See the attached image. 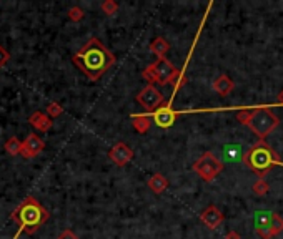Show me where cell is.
<instances>
[{"instance_id":"cell-23","label":"cell","mask_w":283,"mask_h":239,"mask_svg":"<svg viewBox=\"0 0 283 239\" xmlns=\"http://www.w3.org/2000/svg\"><path fill=\"white\" fill-rule=\"evenodd\" d=\"M68 18H70L72 22H80L83 18V10L80 9V7H72V9L68 10Z\"/></svg>"},{"instance_id":"cell-15","label":"cell","mask_w":283,"mask_h":239,"mask_svg":"<svg viewBox=\"0 0 283 239\" xmlns=\"http://www.w3.org/2000/svg\"><path fill=\"white\" fill-rule=\"evenodd\" d=\"M149 188L155 194H162L168 188V179L162 173H155L149 178Z\"/></svg>"},{"instance_id":"cell-12","label":"cell","mask_w":283,"mask_h":239,"mask_svg":"<svg viewBox=\"0 0 283 239\" xmlns=\"http://www.w3.org/2000/svg\"><path fill=\"white\" fill-rule=\"evenodd\" d=\"M270 211H257L255 214V231L262 239H270Z\"/></svg>"},{"instance_id":"cell-14","label":"cell","mask_w":283,"mask_h":239,"mask_svg":"<svg viewBox=\"0 0 283 239\" xmlns=\"http://www.w3.org/2000/svg\"><path fill=\"white\" fill-rule=\"evenodd\" d=\"M233 88H235V83L228 75H220L215 78V81H213V90H215L220 96L230 95V93L233 92Z\"/></svg>"},{"instance_id":"cell-2","label":"cell","mask_w":283,"mask_h":239,"mask_svg":"<svg viewBox=\"0 0 283 239\" xmlns=\"http://www.w3.org/2000/svg\"><path fill=\"white\" fill-rule=\"evenodd\" d=\"M10 218L18 224V231L14 234V239H18L22 233L33 234L42 224H45L49 219V211L35 198L27 196Z\"/></svg>"},{"instance_id":"cell-1","label":"cell","mask_w":283,"mask_h":239,"mask_svg":"<svg viewBox=\"0 0 283 239\" xmlns=\"http://www.w3.org/2000/svg\"><path fill=\"white\" fill-rule=\"evenodd\" d=\"M72 60L80 72H83L92 81H97L115 65L117 58L99 38L94 37L73 55Z\"/></svg>"},{"instance_id":"cell-6","label":"cell","mask_w":283,"mask_h":239,"mask_svg":"<svg viewBox=\"0 0 283 239\" xmlns=\"http://www.w3.org/2000/svg\"><path fill=\"white\" fill-rule=\"evenodd\" d=\"M192 168H193V171L203 179V181L210 183L223 171V163L220 161L212 151H207V153H203L195 163H193Z\"/></svg>"},{"instance_id":"cell-7","label":"cell","mask_w":283,"mask_h":239,"mask_svg":"<svg viewBox=\"0 0 283 239\" xmlns=\"http://www.w3.org/2000/svg\"><path fill=\"white\" fill-rule=\"evenodd\" d=\"M137 101L145 108L147 113H153L158 107L164 105V95L158 92L155 85H147L137 95Z\"/></svg>"},{"instance_id":"cell-13","label":"cell","mask_w":283,"mask_h":239,"mask_svg":"<svg viewBox=\"0 0 283 239\" xmlns=\"http://www.w3.org/2000/svg\"><path fill=\"white\" fill-rule=\"evenodd\" d=\"M29 123L32 125V127L35 128V130L42 131V133H47V131H50V128H52L53 121H52V118H50V116L47 115V113H44V112H35V113H32V115H30Z\"/></svg>"},{"instance_id":"cell-21","label":"cell","mask_w":283,"mask_h":239,"mask_svg":"<svg viewBox=\"0 0 283 239\" xmlns=\"http://www.w3.org/2000/svg\"><path fill=\"white\" fill-rule=\"evenodd\" d=\"M251 190H253L255 194L265 196L270 191V186H268V183H266L265 179H258V181H255V185L251 186Z\"/></svg>"},{"instance_id":"cell-26","label":"cell","mask_w":283,"mask_h":239,"mask_svg":"<svg viewBox=\"0 0 283 239\" xmlns=\"http://www.w3.org/2000/svg\"><path fill=\"white\" fill-rule=\"evenodd\" d=\"M57 239H79V238H77V234L73 233L72 229H64L59 234V238H57Z\"/></svg>"},{"instance_id":"cell-17","label":"cell","mask_w":283,"mask_h":239,"mask_svg":"<svg viewBox=\"0 0 283 239\" xmlns=\"http://www.w3.org/2000/svg\"><path fill=\"white\" fill-rule=\"evenodd\" d=\"M150 50L157 55V58L158 57H165V53L170 50V45H168V42H166L165 38L157 37V38H153L152 44H150Z\"/></svg>"},{"instance_id":"cell-18","label":"cell","mask_w":283,"mask_h":239,"mask_svg":"<svg viewBox=\"0 0 283 239\" xmlns=\"http://www.w3.org/2000/svg\"><path fill=\"white\" fill-rule=\"evenodd\" d=\"M223 156L228 161H238L242 158V148L238 144H227L223 148Z\"/></svg>"},{"instance_id":"cell-4","label":"cell","mask_w":283,"mask_h":239,"mask_svg":"<svg viewBox=\"0 0 283 239\" xmlns=\"http://www.w3.org/2000/svg\"><path fill=\"white\" fill-rule=\"evenodd\" d=\"M278 123H280V120H278V116L271 110L258 108L250 113V118H248L245 125L263 142L278 127Z\"/></svg>"},{"instance_id":"cell-24","label":"cell","mask_w":283,"mask_h":239,"mask_svg":"<svg viewBox=\"0 0 283 239\" xmlns=\"http://www.w3.org/2000/svg\"><path fill=\"white\" fill-rule=\"evenodd\" d=\"M62 113H64V108H62L59 103H50L47 107V115L50 118H55V116L62 115Z\"/></svg>"},{"instance_id":"cell-27","label":"cell","mask_w":283,"mask_h":239,"mask_svg":"<svg viewBox=\"0 0 283 239\" xmlns=\"http://www.w3.org/2000/svg\"><path fill=\"white\" fill-rule=\"evenodd\" d=\"M250 113H251V112H247V110H243V112H240V113H238V120H240V123L245 125L247 121H248V118H250Z\"/></svg>"},{"instance_id":"cell-28","label":"cell","mask_w":283,"mask_h":239,"mask_svg":"<svg viewBox=\"0 0 283 239\" xmlns=\"http://www.w3.org/2000/svg\"><path fill=\"white\" fill-rule=\"evenodd\" d=\"M225 239H240V234L235 233V231H228V233L225 234Z\"/></svg>"},{"instance_id":"cell-25","label":"cell","mask_w":283,"mask_h":239,"mask_svg":"<svg viewBox=\"0 0 283 239\" xmlns=\"http://www.w3.org/2000/svg\"><path fill=\"white\" fill-rule=\"evenodd\" d=\"M9 60H10V53L7 52V50L3 48L2 45H0V68H3Z\"/></svg>"},{"instance_id":"cell-5","label":"cell","mask_w":283,"mask_h":239,"mask_svg":"<svg viewBox=\"0 0 283 239\" xmlns=\"http://www.w3.org/2000/svg\"><path fill=\"white\" fill-rule=\"evenodd\" d=\"M175 73L177 68L172 65V62H168L165 57H158L152 65L143 70L142 77L149 81V85H168Z\"/></svg>"},{"instance_id":"cell-16","label":"cell","mask_w":283,"mask_h":239,"mask_svg":"<svg viewBox=\"0 0 283 239\" xmlns=\"http://www.w3.org/2000/svg\"><path fill=\"white\" fill-rule=\"evenodd\" d=\"M132 125L138 133H145L149 131L150 125H152V118H150L149 113H140V115H133L132 116Z\"/></svg>"},{"instance_id":"cell-29","label":"cell","mask_w":283,"mask_h":239,"mask_svg":"<svg viewBox=\"0 0 283 239\" xmlns=\"http://www.w3.org/2000/svg\"><path fill=\"white\" fill-rule=\"evenodd\" d=\"M277 101H278V105H282L283 107V90L280 92V95H278V98H277Z\"/></svg>"},{"instance_id":"cell-3","label":"cell","mask_w":283,"mask_h":239,"mask_svg":"<svg viewBox=\"0 0 283 239\" xmlns=\"http://www.w3.org/2000/svg\"><path fill=\"white\" fill-rule=\"evenodd\" d=\"M242 159L248 168H251V170L260 176V179H263V176L268 173V170L273 164H280V166H283V161L278 159V156L275 155L273 150H271L265 142L255 144L250 151L242 156Z\"/></svg>"},{"instance_id":"cell-19","label":"cell","mask_w":283,"mask_h":239,"mask_svg":"<svg viewBox=\"0 0 283 239\" xmlns=\"http://www.w3.org/2000/svg\"><path fill=\"white\" fill-rule=\"evenodd\" d=\"M283 231V218L277 213H271V221H270V238L278 236Z\"/></svg>"},{"instance_id":"cell-8","label":"cell","mask_w":283,"mask_h":239,"mask_svg":"<svg viewBox=\"0 0 283 239\" xmlns=\"http://www.w3.org/2000/svg\"><path fill=\"white\" fill-rule=\"evenodd\" d=\"M150 118L153 120V123L160 128H170L173 123H175L178 113L172 110V100H168L165 105L158 107L153 113H149Z\"/></svg>"},{"instance_id":"cell-9","label":"cell","mask_w":283,"mask_h":239,"mask_svg":"<svg viewBox=\"0 0 283 239\" xmlns=\"http://www.w3.org/2000/svg\"><path fill=\"white\" fill-rule=\"evenodd\" d=\"M108 158L117 164V166H125V164H129L132 161V158H133V151H132L125 143H117L112 146L110 151H108Z\"/></svg>"},{"instance_id":"cell-20","label":"cell","mask_w":283,"mask_h":239,"mask_svg":"<svg viewBox=\"0 0 283 239\" xmlns=\"http://www.w3.org/2000/svg\"><path fill=\"white\" fill-rule=\"evenodd\" d=\"M20 150H22V142L17 138V136H12V138L7 140L5 143V151L9 153V155H20Z\"/></svg>"},{"instance_id":"cell-10","label":"cell","mask_w":283,"mask_h":239,"mask_svg":"<svg viewBox=\"0 0 283 239\" xmlns=\"http://www.w3.org/2000/svg\"><path fill=\"white\" fill-rule=\"evenodd\" d=\"M45 148V143L42 142L40 138L35 135V133H30L29 136L25 138V142H22V150H20V155L24 156V158H33V156H37L38 153H42Z\"/></svg>"},{"instance_id":"cell-22","label":"cell","mask_w":283,"mask_h":239,"mask_svg":"<svg viewBox=\"0 0 283 239\" xmlns=\"http://www.w3.org/2000/svg\"><path fill=\"white\" fill-rule=\"evenodd\" d=\"M102 10H103V14H107V15H115L118 10V3L114 2V0H105V2L102 3Z\"/></svg>"},{"instance_id":"cell-11","label":"cell","mask_w":283,"mask_h":239,"mask_svg":"<svg viewBox=\"0 0 283 239\" xmlns=\"http://www.w3.org/2000/svg\"><path fill=\"white\" fill-rule=\"evenodd\" d=\"M200 219L208 229H216L223 223V214H222V211H220L218 207L212 205V206L205 207V209L201 211Z\"/></svg>"}]
</instances>
